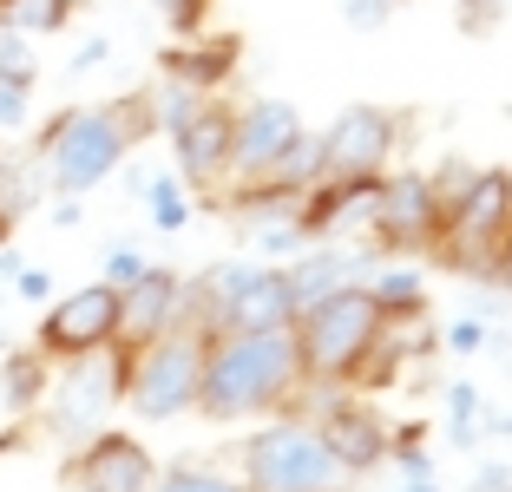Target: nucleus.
<instances>
[{
  "label": "nucleus",
  "mask_w": 512,
  "mask_h": 492,
  "mask_svg": "<svg viewBox=\"0 0 512 492\" xmlns=\"http://www.w3.org/2000/svg\"><path fill=\"white\" fill-rule=\"evenodd\" d=\"M309 388H316V381H309ZM316 394H322V414L309 420V427L322 433V447L342 466V479H368L375 466H388V440H394L388 420L368 401H355L348 388H316Z\"/></svg>",
  "instance_id": "8"
},
{
  "label": "nucleus",
  "mask_w": 512,
  "mask_h": 492,
  "mask_svg": "<svg viewBox=\"0 0 512 492\" xmlns=\"http://www.w3.org/2000/svg\"><path fill=\"white\" fill-rule=\"evenodd\" d=\"M394 145H401V112H388V105H348L342 119L316 138L322 178H381Z\"/></svg>",
  "instance_id": "11"
},
{
  "label": "nucleus",
  "mask_w": 512,
  "mask_h": 492,
  "mask_svg": "<svg viewBox=\"0 0 512 492\" xmlns=\"http://www.w3.org/2000/svg\"><path fill=\"white\" fill-rule=\"evenodd\" d=\"M14 296H20V302H46V296H53V269L20 263V269H14Z\"/></svg>",
  "instance_id": "34"
},
{
  "label": "nucleus",
  "mask_w": 512,
  "mask_h": 492,
  "mask_svg": "<svg viewBox=\"0 0 512 492\" xmlns=\"http://www.w3.org/2000/svg\"><path fill=\"white\" fill-rule=\"evenodd\" d=\"M125 368L132 355L125 348H99V355L66 361L53 381H46V427L60 433L66 447H86L92 433H106V414L125 401Z\"/></svg>",
  "instance_id": "6"
},
{
  "label": "nucleus",
  "mask_w": 512,
  "mask_h": 492,
  "mask_svg": "<svg viewBox=\"0 0 512 492\" xmlns=\"http://www.w3.org/2000/svg\"><path fill=\"white\" fill-rule=\"evenodd\" d=\"M440 401H447V447L473 453V447L486 440V433H480V420H486L480 381H447V388H440Z\"/></svg>",
  "instance_id": "21"
},
{
  "label": "nucleus",
  "mask_w": 512,
  "mask_h": 492,
  "mask_svg": "<svg viewBox=\"0 0 512 492\" xmlns=\"http://www.w3.org/2000/svg\"><path fill=\"white\" fill-rule=\"evenodd\" d=\"M145 263H151L145 250H125V243H112V250H106V276H99V283L125 289V283H138V276H145Z\"/></svg>",
  "instance_id": "32"
},
{
  "label": "nucleus",
  "mask_w": 512,
  "mask_h": 492,
  "mask_svg": "<svg viewBox=\"0 0 512 492\" xmlns=\"http://www.w3.org/2000/svg\"><path fill=\"white\" fill-rule=\"evenodd\" d=\"M132 197L145 204L151 230H184V224H191V197H184V178H178V171H165V178L138 171V178H132Z\"/></svg>",
  "instance_id": "20"
},
{
  "label": "nucleus",
  "mask_w": 512,
  "mask_h": 492,
  "mask_svg": "<svg viewBox=\"0 0 512 492\" xmlns=\"http://www.w3.org/2000/svg\"><path fill=\"white\" fill-rule=\"evenodd\" d=\"M112 335H119V289H112V283H86V289L60 296L53 309L40 315L33 348H40L46 361H79V355L112 348Z\"/></svg>",
  "instance_id": "9"
},
{
  "label": "nucleus",
  "mask_w": 512,
  "mask_h": 492,
  "mask_svg": "<svg viewBox=\"0 0 512 492\" xmlns=\"http://www.w3.org/2000/svg\"><path fill=\"white\" fill-rule=\"evenodd\" d=\"M106 60H112V40H99V33H92V40L73 53V73H92V66H106Z\"/></svg>",
  "instance_id": "35"
},
{
  "label": "nucleus",
  "mask_w": 512,
  "mask_h": 492,
  "mask_svg": "<svg viewBox=\"0 0 512 492\" xmlns=\"http://www.w3.org/2000/svg\"><path fill=\"white\" fill-rule=\"evenodd\" d=\"M145 99H151V125H158V132H178V125L191 119L197 105L211 99V92L184 86V79H158V86H145Z\"/></svg>",
  "instance_id": "22"
},
{
  "label": "nucleus",
  "mask_w": 512,
  "mask_h": 492,
  "mask_svg": "<svg viewBox=\"0 0 512 492\" xmlns=\"http://www.w3.org/2000/svg\"><path fill=\"white\" fill-rule=\"evenodd\" d=\"M368 302H375L381 315H421L427 309V276L407 256H381L375 263V276H368Z\"/></svg>",
  "instance_id": "19"
},
{
  "label": "nucleus",
  "mask_w": 512,
  "mask_h": 492,
  "mask_svg": "<svg viewBox=\"0 0 512 492\" xmlns=\"http://www.w3.org/2000/svg\"><path fill=\"white\" fill-rule=\"evenodd\" d=\"M0 309H7V289H0Z\"/></svg>",
  "instance_id": "41"
},
{
  "label": "nucleus",
  "mask_w": 512,
  "mask_h": 492,
  "mask_svg": "<svg viewBox=\"0 0 512 492\" xmlns=\"http://www.w3.org/2000/svg\"><path fill=\"white\" fill-rule=\"evenodd\" d=\"M73 14H79V0H7V7H0V27H20V33H60Z\"/></svg>",
  "instance_id": "23"
},
{
  "label": "nucleus",
  "mask_w": 512,
  "mask_h": 492,
  "mask_svg": "<svg viewBox=\"0 0 512 492\" xmlns=\"http://www.w3.org/2000/svg\"><path fill=\"white\" fill-rule=\"evenodd\" d=\"M309 250L296 217H270V224H256V263H296Z\"/></svg>",
  "instance_id": "25"
},
{
  "label": "nucleus",
  "mask_w": 512,
  "mask_h": 492,
  "mask_svg": "<svg viewBox=\"0 0 512 492\" xmlns=\"http://www.w3.org/2000/svg\"><path fill=\"white\" fill-rule=\"evenodd\" d=\"M151 132H158V125H151V99L145 92H125V99H106V105H73V112H60V119L40 132L33 158H40V171H46V191L86 197V191H99V184L132 158L138 138H151Z\"/></svg>",
  "instance_id": "2"
},
{
  "label": "nucleus",
  "mask_w": 512,
  "mask_h": 492,
  "mask_svg": "<svg viewBox=\"0 0 512 492\" xmlns=\"http://www.w3.org/2000/svg\"><path fill=\"white\" fill-rule=\"evenodd\" d=\"M53 224H60V230L79 224V197H53Z\"/></svg>",
  "instance_id": "37"
},
{
  "label": "nucleus",
  "mask_w": 512,
  "mask_h": 492,
  "mask_svg": "<svg viewBox=\"0 0 512 492\" xmlns=\"http://www.w3.org/2000/svg\"><path fill=\"white\" fill-rule=\"evenodd\" d=\"M237 73V40H211V33H191V40L165 46V79H184L197 92H217Z\"/></svg>",
  "instance_id": "16"
},
{
  "label": "nucleus",
  "mask_w": 512,
  "mask_h": 492,
  "mask_svg": "<svg viewBox=\"0 0 512 492\" xmlns=\"http://www.w3.org/2000/svg\"><path fill=\"white\" fill-rule=\"evenodd\" d=\"M27 112H33V86H14V79H0V138L27 132Z\"/></svg>",
  "instance_id": "30"
},
{
  "label": "nucleus",
  "mask_w": 512,
  "mask_h": 492,
  "mask_svg": "<svg viewBox=\"0 0 512 492\" xmlns=\"http://www.w3.org/2000/svg\"><path fill=\"white\" fill-rule=\"evenodd\" d=\"M230 119H237V112H230L224 99H204L191 119L178 125V132H165L184 184H197V191H204V184H224V164H230Z\"/></svg>",
  "instance_id": "15"
},
{
  "label": "nucleus",
  "mask_w": 512,
  "mask_h": 492,
  "mask_svg": "<svg viewBox=\"0 0 512 492\" xmlns=\"http://www.w3.org/2000/svg\"><path fill=\"white\" fill-rule=\"evenodd\" d=\"M499 492H512V486H499Z\"/></svg>",
  "instance_id": "42"
},
{
  "label": "nucleus",
  "mask_w": 512,
  "mask_h": 492,
  "mask_svg": "<svg viewBox=\"0 0 512 492\" xmlns=\"http://www.w3.org/2000/svg\"><path fill=\"white\" fill-rule=\"evenodd\" d=\"M204 348L211 335L197 328H165L158 342H145L125 368V401H132L138 420H178L197 407V381H204Z\"/></svg>",
  "instance_id": "4"
},
{
  "label": "nucleus",
  "mask_w": 512,
  "mask_h": 492,
  "mask_svg": "<svg viewBox=\"0 0 512 492\" xmlns=\"http://www.w3.org/2000/svg\"><path fill=\"white\" fill-rule=\"evenodd\" d=\"M46 381H53V361L40 355V348H14V355L0 361V407L14 420H27V414H40V401H46Z\"/></svg>",
  "instance_id": "18"
},
{
  "label": "nucleus",
  "mask_w": 512,
  "mask_h": 492,
  "mask_svg": "<svg viewBox=\"0 0 512 492\" xmlns=\"http://www.w3.org/2000/svg\"><path fill=\"white\" fill-rule=\"evenodd\" d=\"M46 204V171L33 151H0V243Z\"/></svg>",
  "instance_id": "17"
},
{
  "label": "nucleus",
  "mask_w": 512,
  "mask_h": 492,
  "mask_svg": "<svg viewBox=\"0 0 512 492\" xmlns=\"http://www.w3.org/2000/svg\"><path fill=\"white\" fill-rule=\"evenodd\" d=\"M73 492H151L158 486V460H151L145 440L132 433H92L86 447H73V466H66Z\"/></svg>",
  "instance_id": "13"
},
{
  "label": "nucleus",
  "mask_w": 512,
  "mask_h": 492,
  "mask_svg": "<svg viewBox=\"0 0 512 492\" xmlns=\"http://www.w3.org/2000/svg\"><path fill=\"white\" fill-rule=\"evenodd\" d=\"M493 283L506 289V302H512V243H506V250H499V269H493Z\"/></svg>",
  "instance_id": "38"
},
{
  "label": "nucleus",
  "mask_w": 512,
  "mask_h": 492,
  "mask_svg": "<svg viewBox=\"0 0 512 492\" xmlns=\"http://www.w3.org/2000/svg\"><path fill=\"white\" fill-rule=\"evenodd\" d=\"M512 486V466H480V479H473V492H499Z\"/></svg>",
  "instance_id": "36"
},
{
  "label": "nucleus",
  "mask_w": 512,
  "mask_h": 492,
  "mask_svg": "<svg viewBox=\"0 0 512 492\" xmlns=\"http://www.w3.org/2000/svg\"><path fill=\"white\" fill-rule=\"evenodd\" d=\"M243 486L250 492H342V466L329 460L309 420H270L243 440Z\"/></svg>",
  "instance_id": "5"
},
{
  "label": "nucleus",
  "mask_w": 512,
  "mask_h": 492,
  "mask_svg": "<svg viewBox=\"0 0 512 492\" xmlns=\"http://www.w3.org/2000/svg\"><path fill=\"white\" fill-rule=\"evenodd\" d=\"M375 250L381 256H427L440 250V197L427 171H381V204H375Z\"/></svg>",
  "instance_id": "10"
},
{
  "label": "nucleus",
  "mask_w": 512,
  "mask_h": 492,
  "mask_svg": "<svg viewBox=\"0 0 512 492\" xmlns=\"http://www.w3.org/2000/svg\"><path fill=\"white\" fill-rule=\"evenodd\" d=\"M178 309H184V276L165 263H145V276L119 289V335H112V348L138 355L165 328H178Z\"/></svg>",
  "instance_id": "14"
},
{
  "label": "nucleus",
  "mask_w": 512,
  "mask_h": 492,
  "mask_svg": "<svg viewBox=\"0 0 512 492\" xmlns=\"http://www.w3.org/2000/svg\"><path fill=\"white\" fill-rule=\"evenodd\" d=\"M0 79H14V86H33V79H40V53H33V33L0 27Z\"/></svg>",
  "instance_id": "26"
},
{
  "label": "nucleus",
  "mask_w": 512,
  "mask_h": 492,
  "mask_svg": "<svg viewBox=\"0 0 512 492\" xmlns=\"http://www.w3.org/2000/svg\"><path fill=\"white\" fill-rule=\"evenodd\" d=\"M151 7H158V20H165L178 40H191V33L211 27V0H151Z\"/></svg>",
  "instance_id": "27"
},
{
  "label": "nucleus",
  "mask_w": 512,
  "mask_h": 492,
  "mask_svg": "<svg viewBox=\"0 0 512 492\" xmlns=\"http://www.w3.org/2000/svg\"><path fill=\"white\" fill-rule=\"evenodd\" d=\"M473 178H480V171H473L467 158H447V164L434 171V178H427V184H434V197H440V217H447V210L460 204V197H467V184H473Z\"/></svg>",
  "instance_id": "28"
},
{
  "label": "nucleus",
  "mask_w": 512,
  "mask_h": 492,
  "mask_svg": "<svg viewBox=\"0 0 512 492\" xmlns=\"http://www.w3.org/2000/svg\"><path fill=\"white\" fill-rule=\"evenodd\" d=\"M296 138H302V112L289 99H250L237 119H230V164H224V178L230 184H256L289 145H296Z\"/></svg>",
  "instance_id": "12"
},
{
  "label": "nucleus",
  "mask_w": 512,
  "mask_h": 492,
  "mask_svg": "<svg viewBox=\"0 0 512 492\" xmlns=\"http://www.w3.org/2000/svg\"><path fill=\"white\" fill-rule=\"evenodd\" d=\"M480 433H499V440H512V414H486Z\"/></svg>",
  "instance_id": "40"
},
{
  "label": "nucleus",
  "mask_w": 512,
  "mask_h": 492,
  "mask_svg": "<svg viewBox=\"0 0 512 492\" xmlns=\"http://www.w3.org/2000/svg\"><path fill=\"white\" fill-rule=\"evenodd\" d=\"M388 14H394V0H342V20L355 33H381V27H388Z\"/></svg>",
  "instance_id": "33"
},
{
  "label": "nucleus",
  "mask_w": 512,
  "mask_h": 492,
  "mask_svg": "<svg viewBox=\"0 0 512 492\" xmlns=\"http://www.w3.org/2000/svg\"><path fill=\"white\" fill-rule=\"evenodd\" d=\"M401 492H440L434 473H401Z\"/></svg>",
  "instance_id": "39"
},
{
  "label": "nucleus",
  "mask_w": 512,
  "mask_h": 492,
  "mask_svg": "<svg viewBox=\"0 0 512 492\" xmlns=\"http://www.w3.org/2000/svg\"><path fill=\"white\" fill-rule=\"evenodd\" d=\"M302 381V355L289 328H256V335H217L204 348V381H197V414L217 427L283 414Z\"/></svg>",
  "instance_id": "1"
},
{
  "label": "nucleus",
  "mask_w": 512,
  "mask_h": 492,
  "mask_svg": "<svg viewBox=\"0 0 512 492\" xmlns=\"http://www.w3.org/2000/svg\"><path fill=\"white\" fill-rule=\"evenodd\" d=\"M289 335H296V355H302V381L348 388V381L368 368V355H375L381 309L368 302L362 283H348V289H335V296L309 302V309L289 322Z\"/></svg>",
  "instance_id": "3"
},
{
  "label": "nucleus",
  "mask_w": 512,
  "mask_h": 492,
  "mask_svg": "<svg viewBox=\"0 0 512 492\" xmlns=\"http://www.w3.org/2000/svg\"><path fill=\"white\" fill-rule=\"evenodd\" d=\"M506 243H512V171H480L467 184V197L440 217V250L434 256H447L453 269L493 283Z\"/></svg>",
  "instance_id": "7"
},
{
  "label": "nucleus",
  "mask_w": 512,
  "mask_h": 492,
  "mask_svg": "<svg viewBox=\"0 0 512 492\" xmlns=\"http://www.w3.org/2000/svg\"><path fill=\"white\" fill-rule=\"evenodd\" d=\"M486 335H493V328H486L480 315H460V322L440 328V348H447V355H486Z\"/></svg>",
  "instance_id": "29"
},
{
  "label": "nucleus",
  "mask_w": 512,
  "mask_h": 492,
  "mask_svg": "<svg viewBox=\"0 0 512 492\" xmlns=\"http://www.w3.org/2000/svg\"><path fill=\"white\" fill-rule=\"evenodd\" d=\"M506 14H512V0H460V33L486 40V33H493Z\"/></svg>",
  "instance_id": "31"
},
{
  "label": "nucleus",
  "mask_w": 512,
  "mask_h": 492,
  "mask_svg": "<svg viewBox=\"0 0 512 492\" xmlns=\"http://www.w3.org/2000/svg\"><path fill=\"white\" fill-rule=\"evenodd\" d=\"M151 492H250V486L230 479V473H217V466L171 460V466H158V486H151Z\"/></svg>",
  "instance_id": "24"
}]
</instances>
